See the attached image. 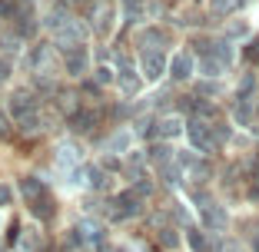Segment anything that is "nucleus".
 <instances>
[{"label":"nucleus","instance_id":"obj_1","mask_svg":"<svg viewBox=\"0 0 259 252\" xmlns=\"http://www.w3.org/2000/svg\"><path fill=\"white\" fill-rule=\"evenodd\" d=\"M7 199H10V189L4 186V189H0V203H7Z\"/></svg>","mask_w":259,"mask_h":252}]
</instances>
